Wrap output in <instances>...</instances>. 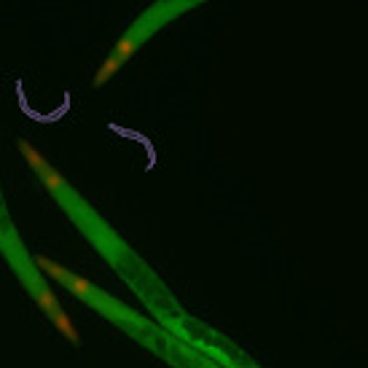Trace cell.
Masks as SVG:
<instances>
[{
	"label": "cell",
	"mask_w": 368,
	"mask_h": 368,
	"mask_svg": "<svg viewBox=\"0 0 368 368\" xmlns=\"http://www.w3.org/2000/svg\"><path fill=\"white\" fill-rule=\"evenodd\" d=\"M35 298H38V307L46 312V315H54L57 309H59V301H57V296H54V291H51L49 285H43V288H38V293H35Z\"/></svg>",
	"instance_id": "6"
},
{
	"label": "cell",
	"mask_w": 368,
	"mask_h": 368,
	"mask_svg": "<svg viewBox=\"0 0 368 368\" xmlns=\"http://www.w3.org/2000/svg\"><path fill=\"white\" fill-rule=\"evenodd\" d=\"M119 70H122V65H119V62H116L113 57H108V59H105V62H102V65L97 68V73H95V86H102V84H108V81H110L113 75L119 73Z\"/></svg>",
	"instance_id": "5"
},
{
	"label": "cell",
	"mask_w": 368,
	"mask_h": 368,
	"mask_svg": "<svg viewBox=\"0 0 368 368\" xmlns=\"http://www.w3.org/2000/svg\"><path fill=\"white\" fill-rule=\"evenodd\" d=\"M49 318L54 320L57 331H59V333H62V336H65L68 342H70V344H78V342H81V336H78V331H75L73 320H70V315H68V312H65L62 307H59V309H57L54 315H49Z\"/></svg>",
	"instance_id": "4"
},
{
	"label": "cell",
	"mask_w": 368,
	"mask_h": 368,
	"mask_svg": "<svg viewBox=\"0 0 368 368\" xmlns=\"http://www.w3.org/2000/svg\"><path fill=\"white\" fill-rule=\"evenodd\" d=\"M19 151H22V156H25V162L35 170V175L41 177V183L54 191V194H62L68 186H65V177L59 175V172L51 167L49 162H46V156L38 151V148L32 146V143H27V140H19Z\"/></svg>",
	"instance_id": "1"
},
{
	"label": "cell",
	"mask_w": 368,
	"mask_h": 368,
	"mask_svg": "<svg viewBox=\"0 0 368 368\" xmlns=\"http://www.w3.org/2000/svg\"><path fill=\"white\" fill-rule=\"evenodd\" d=\"M146 35H148V27H137V30H132V32H126L122 41L113 46V59L119 62V65H124V62H129V57L135 54V51L140 49V43L146 41Z\"/></svg>",
	"instance_id": "3"
},
{
	"label": "cell",
	"mask_w": 368,
	"mask_h": 368,
	"mask_svg": "<svg viewBox=\"0 0 368 368\" xmlns=\"http://www.w3.org/2000/svg\"><path fill=\"white\" fill-rule=\"evenodd\" d=\"M35 267L41 271H46L49 277H54V280H59V282H65V288L70 291V293H75V296H92V282H86L84 277H75L73 271L70 269H65L62 264H57V261H51V258H46V255H38L35 258Z\"/></svg>",
	"instance_id": "2"
}]
</instances>
